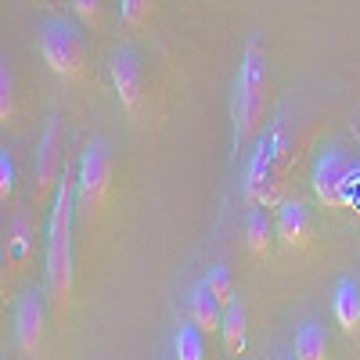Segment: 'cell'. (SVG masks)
Here are the masks:
<instances>
[{
	"label": "cell",
	"mask_w": 360,
	"mask_h": 360,
	"mask_svg": "<svg viewBox=\"0 0 360 360\" xmlns=\"http://www.w3.org/2000/svg\"><path fill=\"white\" fill-rule=\"evenodd\" d=\"M220 335H224V349L231 356H242L249 346V310L242 299H231L224 307V324H220Z\"/></svg>",
	"instance_id": "obj_13"
},
{
	"label": "cell",
	"mask_w": 360,
	"mask_h": 360,
	"mask_svg": "<svg viewBox=\"0 0 360 360\" xmlns=\"http://www.w3.org/2000/svg\"><path fill=\"white\" fill-rule=\"evenodd\" d=\"M188 317L202 328L205 335H213V332H220V324H224V303L213 295V288L205 285V278L188 292Z\"/></svg>",
	"instance_id": "obj_11"
},
{
	"label": "cell",
	"mask_w": 360,
	"mask_h": 360,
	"mask_svg": "<svg viewBox=\"0 0 360 360\" xmlns=\"http://www.w3.org/2000/svg\"><path fill=\"white\" fill-rule=\"evenodd\" d=\"M15 180H18V166H15V155L8 152H0V202H8L15 195Z\"/></svg>",
	"instance_id": "obj_21"
},
{
	"label": "cell",
	"mask_w": 360,
	"mask_h": 360,
	"mask_svg": "<svg viewBox=\"0 0 360 360\" xmlns=\"http://www.w3.org/2000/svg\"><path fill=\"white\" fill-rule=\"evenodd\" d=\"M8 263L11 266H25L29 256H33V224H29V213H18L8 227Z\"/></svg>",
	"instance_id": "obj_16"
},
{
	"label": "cell",
	"mask_w": 360,
	"mask_h": 360,
	"mask_svg": "<svg viewBox=\"0 0 360 360\" xmlns=\"http://www.w3.org/2000/svg\"><path fill=\"white\" fill-rule=\"evenodd\" d=\"M242 231H245V245H249L252 256H266L270 245H274V234H278L274 227H270V220H266V213H263V205H252V209H249Z\"/></svg>",
	"instance_id": "obj_15"
},
{
	"label": "cell",
	"mask_w": 360,
	"mask_h": 360,
	"mask_svg": "<svg viewBox=\"0 0 360 360\" xmlns=\"http://www.w3.org/2000/svg\"><path fill=\"white\" fill-rule=\"evenodd\" d=\"M266 108H270V62L259 37H249L242 58H238V76H234V105H231L234 152L263 134Z\"/></svg>",
	"instance_id": "obj_2"
},
{
	"label": "cell",
	"mask_w": 360,
	"mask_h": 360,
	"mask_svg": "<svg viewBox=\"0 0 360 360\" xmlns=\"http://www.w3.org/2000/svg\"><path fill=\"white\" fill-rule=\"evenodd\" d=\"M40 54L47 69L58 76V79H69L76 83L86 69V47H83V37L79 29L69 25L65 18H47L40 25Z\"/></svg>",
	"instance_id": "obj_5"
},
{
	"label": "cell",
	"mask_w": 360,
	"mask_h": 360,
	"mask_svg": "<svg viewBox=\"0 0 360 360\" xmlns=\"http://www.w3.org/2000/svg\"><path fill=\"white\" fill-rule=\"evenodd\" d=\"M328 332H324V324L321 321H303L299 324V332H295V342H292V349H295V356L299 360H324L328 356Z\"/></svg>",
	"instance_id": "obj_14"
},
{
	"label": "cell",
	"mask_w": 360,
	"mask_h": 360,
	"mask_svg": "<svg viewBox=\"0 0 360 360\" xmlns=\"http://www.w3.org/2000/svg\"><path fill=\"white\" fill-rule=\"evenodd\" d=\"M332 314L342 332H360V285L353 278H339L332 288Z\"/></svg>",
	"instance_id": "obj_12"
},
{
	"label": "cell",
	"mask_w": 360,
	"mask_h": 360,
	"mask_svg": "<svg viewBox=\"0 0 360 360\" xmlns=\"http://www.w3.org/2000/svg\"><path fill=\"white\" fill-rule=\"evenodd\" d=\"M108 188H112V152L101 137H94L86 141L83 155L76 162V217L94 220L105 209Z\"/></svg>",
	"instance_id": "obj_4"
},
{
	"label": "cell",
	"mask_w": 360,
	"mask_h": 360,
	"mask_svg": "<svg viewBox=\"0 0 360 360\" xmlns=\"http://www.w3.org/2000/svg\"><path fill=\"white\" fill-rule=\"evenodd\" d=\"M356 180V166L349 159V152H342L339 144H328L321 148V155L314 159V173H310V184L317 202L324 205H349V184Z\"/></svg>",
	"instance_id": "obj_6"
},
{
	"label": "cell",
	"mask_w": 360,
	"mask_h": 360,
	"mask_svg": "<svg viewBox=\"0 0 360 360\" xmlns=\"http://www.w3.org/2000/svg\"><path fill=\"white\" fill-rule=\"evenodd\" d=\"M11 119H15V69L4 54V62H0V123L8 127Z\"/></svg>",
	"instance_id": "obj_18"
},
{
	"label": "cell",
	"mask_w": 360,
	"mask_h": 360,
	"mask_svg": "<svg viewBox=\"0 0 360 360\" xmlns=\"http://www.w3.org/2000/svg\"><path fill=\"white\" fill-rule=\"evenodd\" d=\"M205 285L213 288V295L220 299L224 307H227L231 299H234V281H231V270H227L224 263H213V266L205 270Z\"/></svg>",
	"instance_id": "obj_20"
},
{
	"label": "cell",
	"mask_w": 360,
	"mask_h": 360,
	"mask_svg": "<svg viewBox=\"0 0 360 360\" xmlns=\"http://www.w3.org/2000/svg\"><path fill=\"white\" fill-rule=\"evenodd\" d=\"M72 11L79 15V22L86 29H98L101 25V0H72Z\"/></svg>",
	"instance_id": "obj_22"
},
{
	"label": "cell",
	"mask_w": 360,
	"mask_h": 360,
	"mask_svg": "<svg viewBox=\"0 0 360 360\" xmlns=\"http://www.w3.org/2000/svg\"><path fill=\"white\" fill-rule=\"evenodd\" d=\"M155 0H119V22L127 29H144L148 18H152Z\"/></svg>",
	"instance_id": "obj_19"
},
{
	"label": "cell",
	"mask_w": 360,
	"mask_h": 360,
	"mask_svg": "<svg viewBox=\"0 0 360 360\" xmlns=\"http://www.w3.org/2000/svg\"><path fill=\"white\" fill-rule=\"evenodd\" d=\"M108 76L115 86V98L130 115L137 112V101L144 94V69H141V58L130 47H115L108 58Z\"/></svg>",
	"instance_id": "obj_9"
},
{
	"label": "cell",
	"mask_w": 360,
	"mask_h": 360,
	"mask_svg": "<svg viewBox=\"0 0 360 360\" xmlns=\"http://www.w3.org/2000/svg\"><path fill=\"white\" fill-rule=\"evenodd\" d=\"M173 353L180 360H202L205 356V332L188 317L184 324L176 328V335H173Z\"/></svg>",
	"instance_id": "obj_17"
},
{
	"label": "cell",
	"mask_w": 360,
	"mask_h": 360,
	"mask_svg": "<svg viewBox=\"0 0 360 360\" xmlns=\"http://www.w3.org/2000/svg\"><path fill=\"white\" fill-rule=\"evenodd\" d=\"M274 231L281 238L285 249H303L310 242V209L295 198H285L278 205V220H274Z\"/></svg>",
	"instance_id": "obj_10"
},
{
	"label": "cell",
	"mask_w": 360,
	"mask_h": 360,
	"mask_svg": "<svg viewBox=\"0 0 360 360\" xmlns=\"http://www.w3.org/2000/svg\"><path fill=\"white\" fill-rule=\"evenodd\" d=\"M65 173V155H62V123L58 115L47 119V127L37 141V155H33V202L44 205L54 198V188Z\"/></svg>",
	"instance_id": "obj_7"
},
{
	"label": "cell",
	"mask_w": 360,
	"mask_h": 360,
	"mask_svg": "<svg viewBox=\"0 0 360 360\" xmlns=\"http://www.w3.org/2000/svg\"><path fill=\"white\" fill-rule=\"evenodd\" d=\"M72 224H76V169L65 166L47 217V299L65 317L72 299Z\"/></svg>",
	"instance_id": "obj_1"
},
{
	"label": "cell",
	"mask_w": 360,
	"mask_h": 360,
	"mask_svg": "<svg viewBox=\"0 0 360 360\" xmlns=\"http://www.w3.org/2000/svg\"><path fill=\"white\" fill-rule=\"evenodd\" d=\"M15 346L22 356H37L44 346V332H47V307H44V295L37 288H29L18 295L15 303Z\"/></svg>",
	"instance_id": "obj_8"
},
{
	"label": "cell",
	"mask_w": 360,
	"mask_h": 360,
	"mask_svg": "<svg viewBox=\"0 0 360 360\" xmlns=\"http://www.w3.org/2000/svg\"><path fill=\"white\" fill-rule=\"evenodd\" d=\"M292 166V141L288 127L274 123L266 134L252 141V152L245 159V176H242V191L249 205L263 209H278L285 202V176Z\"/></svg>",
	"instance_id": "obj_3"
}]
</instances>
